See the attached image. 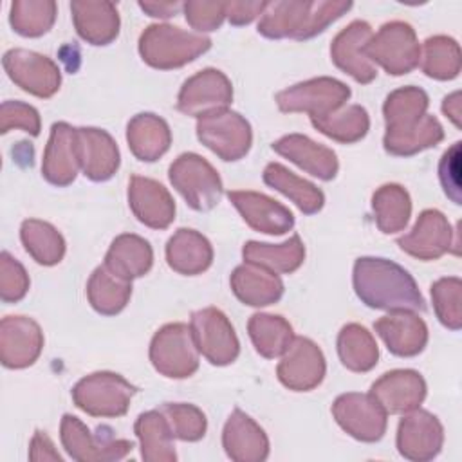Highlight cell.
I'll use <instances>...</instances> for the list:
<instances>
[{
  "mask_svg": "<svg viewBox=\"0 0 462 462\" xmlns=\"http://www.w3.org/2000/svg\"><path fill=\"white\" fill-rule=\"evenodd\" d=\"M428 94L413 85L395 88L383 105L386 132L384 152L395 157H410L437 146L444 139L440 121L428 114Z\"/></svg>",
  "mask_w": 462,
  "mask_h": 462,
  "instance_id": "cell-1",
  "label": "cell"
},
{
  "mask_svg": "<svg viewBox=\"0 0 462 462\" xmlns=\"http://www.w3.org/2000/svg\"><path fill=\"white\" fill-rule=\"evenodd\" d=\"M352 285L356 296L370 309L388 312L426 310L413 276L392 260L377 256L357 258L352 271Z\"/></svg>",
  "mask_w": 462,
  "mask_h": 462,
  "instance_id": "cell-2",
  "label": "cell"
},
{
  "mask_svg": "<svg viewBox=\"0 0 462 462\" xmlns=\"http://www.w3.org/2000/svg\"><path fill=\"white\" fill-rule=\"evenodd\" d=\"M348 0H274L267 2L258 32L269 40H309L352 9Z\"/></svg>",
  "mask_w": 462,
  "mask_h": 462,
  "instance_id": "cell-3",
  "label": "cell"
},
{
  "mask_svg": "<svg viewBox=\"0 0 462 462\" xmlns=\"http://www.w3.org/2000/svg\"><path fill=\"white\" fill-rule=\"evenodd\" d=\"M211 38L170 23H152L139 36L143 61L159 70H171L195 61L208 52Z\"/></svg>",
  "mask_w": 462,
  "mask_h": 462,
  "instance_id": "cell-4",
  "label": "cell"
},
{
  "mask_svg": "<svg viewBox=\"0 0 462 462\" xmlns=\"http://www.w3.org/2000/svg\"><path fill=\"white\" fill-rule=\"evenodd\" d=\"M137 386L116 372H94L81 377L70 395L81 411L92 417H121L128 411Z\"/></svg>",
  "mask_w": 462,
  "mask_h": 462,
  "instance_id": "cell-5",
  "label": "cell"
},
{
  "mask_svg": "<svg viewBox=\"0 0 462 462\" xmlns=\"http://www.w3.org/2000/svg\"><path fill=\"white\" fill-rule=\"evenodd\" d=\"M171 186L195 211L213 209L224 193L218 171L199 153H180L168 168Z\"/></svg>",
  "mask_w": 462,
  "mask_h": 462,
  "instance_id": "cell-6",
  "label": "cell"
},
{
  "mask_svg": "<svg viewBox=\"0 0 462 462\" xmlns=\"http://www.w3.org/2000/svg\"><path fill=\"white\" fill-rule=\"evenodd\" d=\"M366 58L392 76H402L419 67L420 43L415 29L401 20L386 22L365 45Z\"/></svg>",
  "mask_w": 462,
  "mask_h": 462,
  "instance_id": "cell-7",
  "label": "cell"
},
{
  "mask_svg": "<svg viewBox=\"0 0 462 462\" xmlns=\"http://www.w3.org/2000/svg\"><path fill=\"white\" fill-rule=\"evenodd\" d=\"M60 439L69 457L78 462L121 460L134 449L132 440L116 439L110 428L99 426L97 433H92L81 419L70 413L61 417Z\"/></svg>",
  "mask_w": 462,
  "mask_h": 462,
  "instance_id": "cell-8",
  "label": "cell"
},
{
  "mask_svg": "<svg viewBox=\"0 0 462 462\" xmlns=\"http://www.w3.org/2000/svg\"><path fill=\"white\" fill-rule=\"evenodd\" d=\"M150 363L164 377L186 379L199 370V350L186 323H166L150 341Z\"/></svg>",
  "mask_w": 462,
  "mask_h": 462,
  "instance_id": "cell-9",
  "label": "cell"
},
{
  "mask_svg": "<svg viewBox=\"0 0 462 462\" xmlns=\"http://www.w3.org/2000/svg\"><path fill=\"white\" fill-rule=\"evenodd\" d=\"M197 139L222 161H240L253 144L249 121L235 110L222 108L197 117Z\"/></svg>",
  "mask_w": 462,
  "mask_h": 462,
  "instance_id": "cell-10",
  "label": "cell"
},
{
  "mask_svg": "<svg viewBox=\"0 0 462 462\" xmlns=\"http://www.w3.org/2000/svg\"><path fill=\"white\" fill-rule=\"evenodd\" d=\"M350 94L346 83L330 76H319L280 90L274 99L285 114L303 112L309 117H323L343 108Z\"/></svg>",
  "mask_w": 462,
  "mask_h": 462,
  "instance_id": "cell-11",
  "label": "cell"
},
{
  "mask_svg": "<svg viewBox=\"0 0 462 462\" xmlns=\"http://www.w3.org/2000/svg\"><path fill=\"white\" fill-rule=\"evenodd\" d=\"M189 328L202 354L211 365L226 366L236 361L240 354V341L227 316L217 307L199 309L189 318Z\"/></svg>",
  "mask_w": 462,
  "mask_h": 462,
  "instance_id": "cell-12",
  "label": "cell"
},
{
  "mask_svg": "<svg viewBox=\"0 0 462 462\" xmlns=\"http://www.w3.org/2000/svg\"><path fill=\"white\" fill-rule=\"evenodd\" d=\"M332 415L339 428L359 442H377L388 424V413L370 393L346 392L336 397Z\"/></svg>",
  "mask_w": 462,
  "mask_h": 462,
  "instance_id": "cell-13",
  "label": "cell"
},
{
  "mask_svg": "<svg viewBox=\"0 0 462 462\" xmlns=\"http://www.w3.org/2000/svg\"><path fill=\"white\" fill-rule=\"evenodd\" d=\"M2 65L9 79L31 96L47 99L60 90L61 72L49 56L27 49H9Z\"/></svg>",
  "mask_w": 462,
  "mask_h": 462,
  "instance_id": "cell-14",
  "label": "cell"
},
{
  "mask_svg": "<svg viewBox=\"0 0 462 462\" xmlns=\"http://www.w3.org/2000/svg\"><path fill=\"white\" fill-rule=\"evenodd\" d=\"M453 235L455 231L442 211L424 209L417 217L411 231L397 238V245L417 260L431 262L449 251L458 254V245L453 242Z\"/></svg>",
  "mask_w": 462,
  "mask_h": 462,
  "instance_id": "cell-15",
  "label": "cell"
},
{
  "mask_svg": "<svg viewBox=\"0 0 462 462\" xmlns=\"http://www.w3.org/2000/svg\"><path fill=\"white\" fill-rule=\"evenodd\" d=\"M233 101V85L218 69H202L189 76L177 96L179 112L193 117L227 108Z\"/></svg>",
  "mask_w": 462,
  "mask_h": 462,
  "instance_id": "cell-16",
  "label": "cell"
},
{
  "mask_svg": "<svg viewBox=\"0 0 462 462\" xmlns=\"http://www.w3.org/2000/svg\"><path fill=\"white\" fill-rule=\"evenodd\" d=\"M327 363L321 348L309 337L294 336L291 346L282 356L276 375L292 392H310L321 384Z\"/></svg>",
  "mask_w": 462,
  "mask_h": 462,
  "instance_id": "cell-17",
  "label": "cell"
},
{
  "mask_svg": "<svg viewBox=\"0 0 462 462\" xmlns=\"http://www.w3.org/2000/svg\"><path fill=\"white\" fill-rule=\"evenodd\" d=\"M397 451L411 462H426L435 458L444 444V428L440 420L428 410L415 408L399 420Z\"/></svg>",
  "mask_w": 462,
  "mask_h": 462,
  "instance_id": "cell-18",
  "label": "cell"
},
{
  "mask_svg": "<svg viewBox=\"0 0 462 462\" xmlns=\"http://www.w3.org/2000/svg\"><path fill=\"white\" fill-rule=\"evenodd\" d=\"M372 34L374 31L368 22L354 20L341 29L330 43L334 65L361 85H368L377 78V67L365 54V45Z\"/></svg>",
  "mask_w": 462,
  "mask_h": 462,
  "instance_id": "cell-19",
  "label": "cell"
},
{
  "mask_svg": "<svg viewBox=\"0 0 462 462\" xmlns=\"http://www.w3.org/2000/svg\"><path fill=\"white\" fill-rule=\"evenodd\" d=\"M43 350V332L27 316H5L0 321V361L5 368L31 366Z\"/></svg>",
  "mask_w": 462,
  "mask_h": 462,
  "instance_id": "cell-20",
  "label": "cell"
},
{
  "mask_svg": "<svg viewBox=\"0 0 462 462\" xmlns=\"http://www.w3.org/2000/svg\"><path fill=\"white\" fill-rule=\"evenodd\" d=\"M227 199L236 208L244 222L258 233L280 236L294 227L292 211L263 193L251 189H233L227 191Z\"/></svg>",
  "mask_w": 462,
  "mask_h": 462,
  "instance_id": "cell-21",
  "label": "cell"
},
{
  "mask_svg": "<svg viewBox=\"0 0 462 462\" xmlns=\"http://www.w3.org/2000/svg\"><path fill=\"white\" fill-rule=\"evenodd\" d=\"M368 393L388 415H404L422 404L426 381L417 370L397 368L375 379Z\"/></svg>",
  "mask_w": 462,
  "mask_h": 462,
  "instance_id": "cell-22",
  "label": "cell"
},
{
  "mask_svg": "<svg viewBox=\"0 0 462 462\" xmlns=\"http://www.w3.org/2000/svg\"><path fill=\"white\" fill-rule=\"evenodd\" d=\"M79 170L78 128L58 121L51 126V135L43 150L42 175L49 184L65 188L74 182Z\"/></svg>",
  "mask_w": 462,
  "mask_h": 462,
  "instance_id": "cell-23",
  "label": "cell"
},
{
  "mask_svg": "<svg viewBox=\"0 0 462 462\" xmlns=\"http://www.w3.org/2000/svg\"><path fill=\"white\" fill-rule=\"evenodd\" d=\"M128 206L134 217L152 229H166L175 220L173 197L161 182L150 177H130Z\"/></svg>",
  "mask_w": 462,
  "mask_h": 462,
  "instance_id": "cell-24",
  "label": "cell"
},
{
  "mask_svg": "<svg viewBox=\"0 0 462 462\" xmlns=\"http://www.w3.org/2000/svg\"><path fill=\"white\" fill-rule=\"evenodd\" d=\"M78 153L83 175L94 182L112 179L121 164L119 148L114 137L101 128H78Z\"/></svg>",
  "mask_w": 462,
  "mask_h": 462,
  "instance_id": "cell-25",
  "label": "cell"
},
{
  "mask_svg": "<svg viewBox=\"0 0 462 462\" xmlns=\"http://www.w3.org/2000/svg\"><path fill=\"white\" fill-rule=\"evenodd\" d=\"M271 148L319 180L327 182L337 175L339 162L336 152L303 134L283 135L274 141Z\"/></svg>",
  "mask_w": 462,
  "mask_h": 462,
  "instance_id": "cell-26",
  "label": "cell"
},
{
  "mask_svg": "<svg viewBox=\"0 0 462 462\" xmlns=\"http://www.w3.org/2000/svg\"><path fill=\"white\" fill-rule=\"evenodd\" d=\"M374 330L397 357L419 356L428 343V327L415 312H390L374 321Z\"/></svg>",
  "mask_w": 462,
  "mask_h": 462,
  "instance_id": "cell-27",
  "label": "cell"
},
{
  "mask_svg": "<svg viewBox=\"0 0 462 462\" xmlns=\"http://www.w3.org/2000/svg\"><path fill=\"white\" fill-rule=\"evenodd\" d=\"M222 446L235 462H263L269 457L265 431L240 408H235L224 424Z\"/></svg>",
  "mask_w": 462,
  "mask_h": 462,
  "instance_id": "cell-28",
  "label": "cell"
},
{
  "mask_svg": "<svg viewBox=\"0 0 462 462\" xmlns=\"http://www.w3.org/2000/svg\"><path fill=\"white\" fill-rule=\"evenodd\" d=\"M72 22L78 36L90 45H108L119 34V13L114 2L76 0L70 2Z\"/></svg>",
  "mask_w": 462,
  "mask_h": 462,
  "instance_id": "cell-29",
  "label": "cell"
},
{
  "mask_svg": "<svg viewBox=\"0 0 462 462\" xmlns=\"http://www.w3.org/2000/svg\"><path fill=\"white\" fill-rule=\"evenodd\" d=\"M229 285L233 294L249 307H267L283 296V282L276 273L247 262L233 269Z\"/></svg>",
  "mask_w": 462,
  "mask_h": 462,
  "instance_id": "cell-30",
  "label": "cell"
},
{
  "mask_svg": "<svg viewBox=\"0 0 462 462\" xmlns=\"http://www.w3.org/2000/svg\"><path fill=\"white\" fill-rule=\"evenodd\" d=\"M166 262L179 274H200L213 263L211 242L195 229L180 227L166 244Z\"/></svg>",
  "mask_w": 462,
  "mask_h": 462,
  "instance_id": "cell-31",
  "label": "cell"
},
{
  "mask_svg": "<svg viewBox=\"0 0 462 462\" xmlns=\"http://www.w3.org/2000/svg\"><path fill=\"white\" fill-rule=\"evenodd\" d=\"M126 143L135 159L153 162L170 150L171 130L157 114L141 112L126 125Z\"/></svg>",
  "mask_w": 462,
  "mask_h": 462,
  "instance_id": "cell-32",
  "label": "cell"
},
{
  "mask_svg": "<svg viewBox=\"0 0 462 462\" xmlns=\"http://www.w3.org/2000/svg\"><path fill=\"white\" fill-rule=\"evenodd\" d=\"M103 265L116 276L132 282L144 276L152 269L153 249L143 236L123 233L112 240Z\"/></svg>",
  "mask_w": 462,
  "mask_h": 462,
  "instance_id": "cell-33",
  "label": "cell"
},
{
  "mask_svg": "<svg viewBox=\"0 0 462 462\" xmlns=\"http://www.w3.org/2000/svg\"><path fill=\"white\" fill-rule=\"evenodd\" d=\"M242 256L244 262L260 265L276 274H291L301 267L305 260V245L298 233L282 244L249 240L242 247Z\"/></svg>",
  "mask_w": 462,
  "mask_h": 462,
  "instance_id": "cell-34",
  "label": "cell"
},
{
  "mask_svg": "<svg viewBox=\"0 0 462 462\" xmlns=\"http://www.w3.org/2000/svg\"><path fill=\"white\" fill-rule=\"evenodd\" d=\"M141 457L146 462H175V437L161 410H150L137 417L134 424Z\"/></svg>",
  "mask_w": 462,
  "mask_h": 462,
  "instance_id": "cell-35",
  "label": "cell"
},
{
  "mask_svg": "<svg viewBox=\"0 0 462 462\" xmlns=\"http://www.w3.org/2000/svg\"><path fill=\"white\" fill-rule=\"evenodd\" d=\"M262 177L267 186L291 199L303 215H314L325 204V195L318 186L298 177L280 162H269Z\"/></svg>",
  "mask_w": 462,
  "mask_h": 462,
  "instance_id": "cell-36",
  "label": "cell"
},
{
  "mask_svg": "<svg viewBox=\"0 0 462 462\" xmlns=\"http://www.w3.org/2000/svg\"><path fill=\"white\" fill-rule=\"evenodd\" d=\"M247 334L254 350L265 359L282 357L294 339V330L283 316L265 312H256L249 318Z\"/></svg>",
  "mask_w": 462,
  "mask_h": 462,
  "instance_id": "cell-37",
  "label": "cell"
},
{
  "mask_svg": "<svg viewBox=\"0 0 462 462\" xmlns=\"http://www.w3.org/2000/svg\"><path fill=\"white\" fill-rule=\"evenodd\" d=\"M132 296V282H126L105 265H99L92 271L87 282V298L90 307L103 316L119 314Z\"/></svg>",
  "mask_w": 462,
  "mask_h": 462,
  "instance_id": "cell-38",
  "label": "cell"
},
{
  "mask_svg": "<svg viewBox=\"0 0 462 462\" xmlns=\"http://www.w3.org/2000/svg\"><path fill=\"white\" fill-rule=\"evenodd\" d=\"M372 209L375 215V226L381 233H399L406 227L411 215L410 193L401 184H383L372 195Z\"/></svg>",
  "mask_w": 462,
  "mask_h": 462,
  "instance_id": "cell-39",
  "label": "cell"
},
{
  "mask_svg": "<svg viewBox=\"0 0 462 462\" xmlns=\"http://www.w3.org/2000/svg\"><path fill=\"white\" fill-rule=\"evenodd\" d=\"M20 240L29 256L40 265H56L65 256V238L52 224L45 220H23L20 226Z\"/></svg>",
  "mask_w": 462,
  "mask_h": 462,
  "instance_id": "cell-40",
  "label": "cell"
},
{
  "mask_svg": "<svg viewBox=\"0 0 462 462\" xmlns=\"http://www.w3.org/2000/svg\"><path fill=\"white\" fill-rule=\"evenodd\" d=\"M337 356L345 368L352 372H370L379 359V346L366 327L359 323L345 325L337 334Z\"/></svg>",
  "mask_w": 462,
  "mask_h": 462,
  "instance_id": "cell-41",
  "label": "cell"
},
{
  "mask_svg": "<svg viewBox=\"0 0 462 462\" xmlns=\"http://www.w3.org/2000/svg\"><path fill=\"white\" fill-rule=\"evenodd\" d=\"M310 123L318 132L343 144L361 141L370 130V116L361 105H348L328 116L310 117Z\"/></svg>",
  "mask_w": 462,
  "mask_h": 462,
  "instance_id": "cell-42",
  "label": "cell"
},
{
  "mask_svg": "<svg viewBox=\"0 0 462 462\" xmlns=\"http://www.w3.org/2000/svg\"><path fill=\"white\" fill-rule=\"evenodd\" d=\"M419 65L428 78L439 81L455 79L460 74L462 67L460 45L457 43V40L444 34L430 36L420 47Z\"/></svg>",
  "mask_w": 462,
  "mask_h": 462,
  "instance_id": "cell-43",
  "label": "cell"
},
{
  "mask_svg": "<svg viewBox=\"0 0 462 462\" xmlns=\"http://www.w3.org/2000/svg\"><path fill=\"white\" fill-rule=\"evenodd\" d=\"M56 13L54 0H14L9 9V23L16 34L38 38L54 25Z\"/></svg>",
  "mask_w": 462,
  "mask_h": 462,
  "instance_id": "cell-44",
  "label": "cell"
},
{
  "mask_svg": "<svg viewBox=\"0 0 462 462\" xmlns=\"http://www.w3.org/2000/svg\"><path fill=\"white\" fill-rule=\"evenodd\" d=\"M166 417L175 439L184 442H197L206 435L208 420L200 408L189 402H164L159 406Z\"/></svg>",
  "mask_w": 462,
  "mask_h": 462,
  "instance_id": "cell-45",
  "label": "cell"
},
{
  "mask_svg": "<svg viewBox=\"0 0 462 462\" xmlns=\"http://www.w3.org/2000/svg\"><path fill=\"white\" fill-rule=\"evenodd\" d=\"M431 301L437 319L449 330L462 327V280L458 276L440 278L431 285Z\"/></svg>",
  "mask_w": 462,
  "mask_h": 462,
  "instance_id": "cell-46",
  "label": "cell"
},
{
  "mask_svg": "<svg viewBox=\"0 0 462 462\" xmlns=\"http://www.w3.org/2000/svg\"><path fill=\"white\" fill-rule=\"evenodd\" d=\"M29 274L25 267L7 251L0 253V300L4 303H16L25 298L29 291Z\"/></svg>",
  "mask_w": 462,
  "mask_h": 462,
  "instance_id": "cell-47",
  "label": "cell"
},
{
  "mask_svg": "<svg viewBox=\"0 0 462 462\" xmlns=\"http://www.w3.org/2000/svg\"><path fill=\"white\" fill-rule=\"evenodd\" d=\"M186 22L195 32L217 31L226 20V2L217 0H188L182 4Z\"/></svg>",
  "mask_w": 462,
  "mask_h": 462,
  "instance_id": "cell-48",
  "label": "cell"
},
{
  "mask_svg": "<svg viewBox=\"0 0 462 462\" xmlns=\"http://www.w3.org/2000/svg\"><path fill=\"white\" fill-rule=\"evenodd\" d=\"M13 128H20L32 137L40 135L42 121L38 110L23 101H4L0 106V132L7 134Z\"/></svg>",
  "mask_w": 462,
  "mask_h": 462,
  "instance_id": "cell-49",
  "label": "cell"
},
{
  "mask_svg": "<svg viewBox=\"0 0 462 462\" xmlns=\"http://www.w3.org/2000/svg\"><path fill=\"white\" fill-rule=\"evenodd\" d=\"M460 141L453 143L439 161V180L446 197L460 206L462 204V186H460Z\"/></svg>",
  "mask_w": 462,
  "mask_h": 462,
  "instance_id": "cell-50",
  "label": "cell"
},
{
  "mask_svg": "<svg viewBox=\"0 0 462 462\" xmlns=\"http://www.w3.org/2000/svg\"><path fill=\"white\" fill-rule=\"evenodd\" d=\"M265 7H267V2L263 0H256V2L231 0V2H226V18L229 20L231 25H236V27L247 25L256 16H262Z\"/></svg>",
  "mask_w": 462,
  "mask_h": 462,
  "instance_id": "cell-51",
  "label": "cell"
},
{
  "mask_svg": "<svg viewBox=\"0 0 462 462\" xmlns=\"http://www.w3.org/2000/svg\"><path fill=\"white\" fill-rule=\"evenodd\" d=\"M29 458L38 462V460H54V462H61V455L56 451L52 440L49 439V435L45 431L36 430L31 444H29Z\"/></svg>",
  "mask_w": 462,
  "mask_h": 462,
  "instance_id": "cell-52",
  "label": "cell"
},
{
  "mask_svg": "<svg viewBox=\"0 0 462 462\" xmlns=\"http://www.w3.org/2000/svg\"><path fill=\"white\" fill-rule=\"evenodd\" d=\"M137 5L152 18H171L175 16L180 9V2H157V0H139Z\"/></svg>",
  "mask_w": 462,
  "mask_h": 462,
  "instance_id": "cell-53",
  "label": "cell"
},
{
  "mask_svg": "<svg viewBox=\"0 0 462 462\" xmlns=\"http://www.w3.org/2000/svg\"><path fill=\"white\" fill-rule=\"evenodd\" d=\"M442 112L444 116L455 125V128H462V101H460V92L455 90L449 96L444 97L442 101Z\"/></svg>",
  "mask_w": 462,
  "mask_h": 462,
  "instance_id": "cell-54",
  "label": "cell"
}]
</instances>
